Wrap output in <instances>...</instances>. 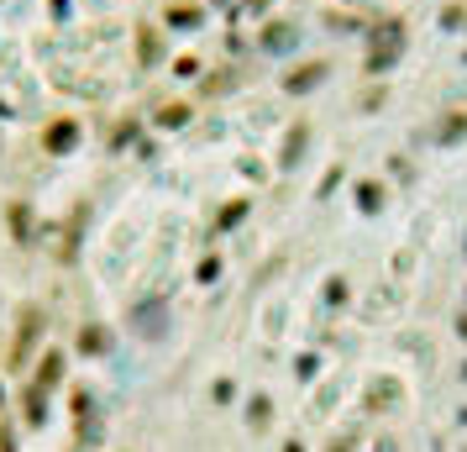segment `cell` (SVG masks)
Listing matches in <instances>:
<instances>
[{
    "mask_svg": "<svg viewBox=\"0 0 467 452\" xmlns=\"http://www.w3.org/2000/svg\"><path fill=\"white\" fill-rule=\"evenodd\" d=\"M268 415H274V410H268V400H253V410H247V421H253V426H268Z\"/></svg>",
    "mask_w": 467,
    "mask_h": 452,
    "instance_id": "9c48e42d",
    "label": "cell"
},
{
    "mask_svg": "<svg viewBox=\"0 0 467 452\" xmlns=\"http://www.w3.org/2000/svg\"><path fill=\"white\" fill-rule=\"evenodd\" d=\"M462 131H467V116H446L436 137H441V142H451V137H462Z\"/></svg>",
    "mask_w": 467,
    "mask_h": 452,
    "instance_id": "8992f818",
    "label": "cell"
},
{
    "mask_svg": "<svg viewBox=\"0 0 467 452\" xmlns=\"http://www.w3.org/2000/svg\"><path fill=\"white\" fill-rule=\"evenodd\" d=\"M37 326H43V316H37V310L26 305V310H22V331H16V347H11V358H5L11 368H22L26 358H32V342H37Z\"/></svg>",
    "mask_w": 467,
    "mask_h": 452,
    "instance_id": "7a4b0ae2",
    "label": "cell"
},
{
    "mask_svg": "<svg viewBox=\"0 0 467 452\" xmlns=\"http://www.w3.org/2000/svg\"><path fill=\"white\" fill-rule=\"evenodd\" d=\"M58 379H64V358H58V352H47L43 368H37V389H53Z\"/></svg>",
    "mask_w": 467,
    "mask_h": 452,
    "instance_id": "277c9868",
    "label": "cell"
},
{
    "mask_svg": "<svg viewBox=\"0 0 467 452\" xmlns=\"http://www.w3.org/2000/svg\"><path fill=\"white\" fill-rule=\"evenodd\" d=\"M284 452H305V447H299V442H284Z\"/></svg>",
    "mask_w": 467,
    "mask_h": 452,
    "instance_id": "8fae6325",
    "label": "cell"
},
{
    "mask_svg": "<svg viewBox=\"0 0 467 452\" xmlns=\"http://www.w3.org/2000/svg\"><path fill=\"white\" fill-rule=\"evenodd\" d=\"M43 142L53 152H68V148H74V121H53V127L43 131Z\"/></svg>",
    "mask_w": 467,
    "mask_h": 452,
    "instance_id": "3957f363",
    "label": "cell"
},
{
    "mask_svg": "<svg viewBox=\"0 0 467 452\" xmlns=\"http://www.w3.org/2000/svg\"><path fill=\"white\" fill-rule=\"evenodd\" d=\"M400 43H404V26H400V22H389V26L379 32V37H373V53H368V68H389L394 58H400Z\"/></svg>",
    "mask_w": 467,
    "mask_h": 452,
    "instance_id": "6da1fadb",
    "label": "cell"
},
{
    "mask_svg": "<svg viewBox=\"0 0 467 452\" xmlns=\"http://www.w3.org/2000/svg\"><path fill=\"white\" fill-rule=\"evenodd\" d=\"M320 74H326V68H305V74H289V79H284V85H289V89H305V85H316V79H320Z\"/></svg>",
    "mask_w": 467,
    "mask_h": 452,
    "instance_id": "ba28073f",
    "label": "cell"
},
{
    "mask_svg": "<svg viewBox=\"0 0 467 452\" xmlns=\"http://www.w3.org/2000/svg\"><path fill=\"white\" fill-rule=\"evenodd\" d=\"M106 342H110L106 326H85V331H79V347H85L89 358H100V352H106Z\"/></svg>",
    "mask_w": 467,
    "mask_h": 452,
    "instance_id": "5b68a950",
    "label": "cell"
},
{
    "mask_svg": "<svg viewBox=\"0 0 467 452\" xmlns=\"http://www.w3.org/2000/svg\"><path fill=\"white\" fill-rule=\"evenodd\" d=\"M26 421H32V426H43V389H32V394H26Z\"/></svg>",
    "mask_w": 467,
    "mask_h": 452,
    "instance_id": "52a82bcc",
    "label": "cell"
},
{
    "mask_svg": "<svg viewBox=\"0 0 467 452\" xmlns=\"http://www.w3.org/2000/svg\"><path fill=\"white\" fill-rule=\"evenodd\" d=\"M242 211H247V205H242V200H232V205L221 211V226H232V221H236V215H242Z\"/></svg>",
    "mask_w": 467,
    "mask_h": 452,
    "instance_id": "30bf717a",
    "label": "cell"
}]
</instances>
